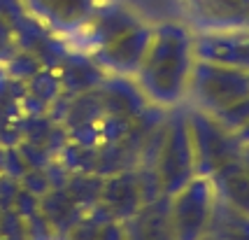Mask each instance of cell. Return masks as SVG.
Masks as SVG:
<instances>
[{
	"instance_id": "cell-8",
	"label": "cell",
	"mask_w": 249,
	"mask_h": 240,
	"mask_svg": "<svg viewBox=\"0 0 249 240\" xmlns=\"http://www.w3.org/2000/svg\"><path fill=\"white\" fill-rule=\"evenodd\" d=\"M26 7L58 33H82L96 10L93 0H26Z\"/></svg>"
},
{
	"instance_id": "cell-6",
	"label": "cell",
	"mask_w": 249,
	"mask_h": 240,
	"mask_svg": "<svg viewBox=\"0 0 249 240\" xmlns=\"http://www.w3.org/2000/svg\"><path fill=\"white\" fill-rule=\"evenodd\" d=\"M149 37H152V26L135 21L103 44H98L96 49H91L89 58L93 61V66L105 73H112L114 77L133 79L142 63V56L147 52Z\"/></svg>"
},
{
	"instance_id": "cell-3",
	"label": "cell",
	"mask_w": 249,
	"mask_h": 240,
	"mask_svg": "<svg viewBox=\"0 0 249 240\" xmlns=\"http://www.w3.org/2000/svg\"><path fill=\"white\" fill-rule=\"evenodd\" d=\"M186 126L194 147L196 175L210 177L224 164L240 159L242 142L235 133L226 129L221 121L198 108H186Z\"/></svg>"
},
{
	"instance_id": "cell-10",
	"label": "cell",
	"mask_w": 249,
	"mask_h": 240,
	"mask_svg": "<svg viewBox=\"0 0 249 240\" xmlns=\"http://www.w3.org/2000/svg\"><path fill=\"white\" fill-rule=\"evenodd\" d=\"M219 201L249 217V173L240 159H233L210 175Z\"/></svg>"
},
{
	"instance_id": "cell-7",
	"label": "cell",
	"mask_w": 249,
	"mask_h": 240,
	"mask_svg": "<svg viewBox=\"0 0 249 240\" xmlns=\"http://www.w3.org/2000/svg\"><path fill=\"white\" fill-rule=\"evenodd\" d=\"M196 58L249 73V28H212L194 33Z\"/></svg>"
},
{
	"instance_id": "cell-5",
	"label": "cell",
	"mask_w": 249,
	"mask_h": 240,
	"mask_svg": "<svg viewBox=\"0 0 249 240\" xmlns=\"http://www.w3.org/2000/svg\"><path fill=\"white\" fill-rule=\"evenodd\" d=\"M214 186L210 177L196 175L168 196V224L173 240H203L214 210Z\"/></svg>"
},
{
	"instance_id": "cell-14",
	"label": "cell",
	"mask_w": 249,
	"mask_h": 240,
	"mask_svg": "<svg viewBox=\"0 0 249 240\" xmlns=\"http://www.w3.org/2000/svg\"><path fill=\"white\" fill-rule=\"evenodd\" d=\"M240 161H242V166L247 168V173H249V145H242V152H240Z\"/></svg>"
},
{
	"instance_id": "cell-11",
	"label": "cell",
	"mask_w": 249,
	"mask_h": 240,
	"mask_svg": "<svg viewBox=\"0 0 249 240\" xmlns=\"http://www.w3.org/2000/svg\"><path fill=\"white\" fill-rule=\"evenodd\" d=\"M205 236L214 240H249V217L217 198Z\"/></svg>"
},
{
	"instance_id": "cell-12",
	"label": "cell",
	"mask_w": 249,
	"mask_h": 240,
	"mask_svg": "<svg viewBox=\"0 0 249 240\" xmlns=\"http://www.w3.org/2000/svg\"><path fill=\"white\" fill-rule=\"evenodd\" d=\"M226 129H231L233 133H238L242 126H247L249 124V96L247 98L238 100V103H233L231 108H226L224 112H219L214 114Z\"/></svg>"
},
{
	"instance_id": "cell-2",
	"label": "cell",
	"mask_w": 249,
	"mask_h": 240,
	"mask_svg": "<svg viewBox=\"0 0 249 240\" xmlns=\"http://www.w3.org/2000/svg\"><path fill=\"white\" fill-rule=\"evenodd\" d=\"M249 96V73L228 68L221 63L196 58L194 73L189 79L186 103L210 114H219L233 103Z\"/></svg>"
},
{
	"instance_id": "cell-15",
	"label": "cell",
	"mask_w": 249,
	"mask_h": 240,
	"mask_svg": "<svg viewBox=\"0 0 249 240\" xmlns=\"http://www.w3.org/2000/svg\"><path fill=\"white\" fill-rule=\"evenodd\" d=\"M235 135L240 138V142H242V145H249V124H247V126H242Z\"/></svg>"
},
{
	"instance_id": "cell-4",
	"label": "cell",
	"mask_w": 249,
	"mask_h": 240,
	"mask_svg": "<svg viewBox=\"0 0 249 240\" xmlns=\"http://www.w3.org/2000/svg\"><path fill=\"white\" fill-rule=\"evenodd\" d=\"M175 114L168 119V129L159 142V152L154 156V175L159 180L163 196L175 194L179 186H184L191 177H196V161L191 135L186 126V108H173Z\"/></svg>"
},
{
	"instance_id": "cell-13",
	"label": "cell",
	"mask_w": 249,
	"mask_h": 240,
	"mask_svg": "<svg viewBox=\"0 0 249 240\" xmlns=\"http://www.w3.org/2000/svg\"><path fill=\"white\" fill-rule=\"evenodd\" d=\"M93 240H126V231H124V222L119 219H107L98 226Z\"/></svg>"
},
{
	"instance_id": "cell-9",
	"label": "cell",
	"mask_w": 249,
	"mask_h": 240,
	"mask_svg": "<svg viewBox=\"0 0 249 240\" xmlns=\"http://www.w3.org/2000/svg\"><path fill=\"white\" fill-rule=\"evenodd\" d=\"M126 240H173L168 224V196L149 201L128 219H124Z\"/></svg>"
},
{
	"instance_id": "cell-1",
	"label": "cell",
	"mask_w": 249,
	"mask_h": 240,
	"mask_svg": "<svg viewBox=\"0 0 249 240\" xmlns=\"http://www.w3.org/2000/svg\"><path fill=\"white\" fill-rule=\"evenodd\" d=\"M194 33L182 21L152 26V37L142 63L133 77L142 98L159 108H179L186 103L189 79L196 66Z\"/></svg>"
}]
</instances>
